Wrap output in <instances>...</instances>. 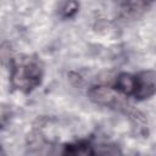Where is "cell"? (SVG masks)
Segmentation results:
<instances>
[{
	"label": "cell",
	"instance_id": "1",
	"mask_svg": "<svg viewBox=\"0 0 156 156\" xmlns=\"http://www.w3.org/2000/svg\"><path fill=\"white\" fill-rule=\"evenodd\" d=\"M41 74V67L37 60L22 58L13 63L11 82L15 88L29 93L40 84Z\"/></svg>",
	"mask_w": 156,
	"mask_h": 156
},
{
	"label": "cell",
	"instance_id": "2",
	"mask_svg": "<svg viewBox=\"0 0 156 156\" xmlns=\"http://www.w3.org/2000/svg\"><path fill=\"white\" fill-rule=\"evenodd\" d=\"M88 95H89V99L98 105L116 107L119 110L128 107V105L124 102L122 96L115 89H112L110 87H105V85L93 87L88 91Z\"/></svg>",
	"mask_w": 156,
	"mask_h": 156
},
{
	"label": "cell",
	"instance_id": "3",
	"mask_svg": "<svg viewBox=\"0 0 156 156\" xmlns=\"http://www.w3.org/2000/svg\"><path fill=\"white\" fill-rule=\"evenodd\" d=\"M156 94V72L144 71L135 77L134 95L138 100H144Z\"/></svg>",
	"mask_w": 156,
	"mask_h": 156
},
{
	"label": "cell",
	"instance_id": "4",
	"mask_svg": "<svg viewBox=\"0 0 156 156\" xmlns=\"http://www.w3.org/2000/svg\"><path fill=\"white\" fill-rule=\"evenodd\" d=\"M78 0H60L57 5V13L62 18H71L78 12Z\"/></svg>",
	"mask_w": 156,
	"mask_h": 156
},
{
	"label": "cell",
	"instance_id": "5",
	"mask_svg": "<svg viewBox=\"0 0 156 156\" xmlns=\"http://www.w3.org/2000/svg\"><path fill=\"white\" fill-rule=\"evenodd\" d=\"M116 85L119 91L129 95L134 94L135 89V77L128 74V73H121L116 80Z\"/></svg>",
	"mask_w": 156,
	"mask_h": 156
},
{
	"label": "cell",
	"instance_id": "6",
	"mask_svg": "<svg viewBox=\"0 0 156 156\" xmlns=\"http://www.w3.org/2000/svg\"><path fill=\"white\" fill-rule=\"evenodd\" d=\"M150 0H126V10L129 15L139 16L149 7Z\"/></svg>",
	"mask_w": 156,
	"mask_h": 156
},
{
	"label": "cell",
	"instance_id": "7",
	"mask_svg": "<svg viewBox=\"0 0 156 156\" xmlns=\"http://www.w3.org/2000/svg\"><path fill=\"white\" fill-rule=\"evenodd\" d=\"M65 154H71V155H88V154H94L88 144L84 143H78L76 145H67Z\"/></svg>",
	"mask_w": 156,
	"mask_h": 156
}]
</instances>
